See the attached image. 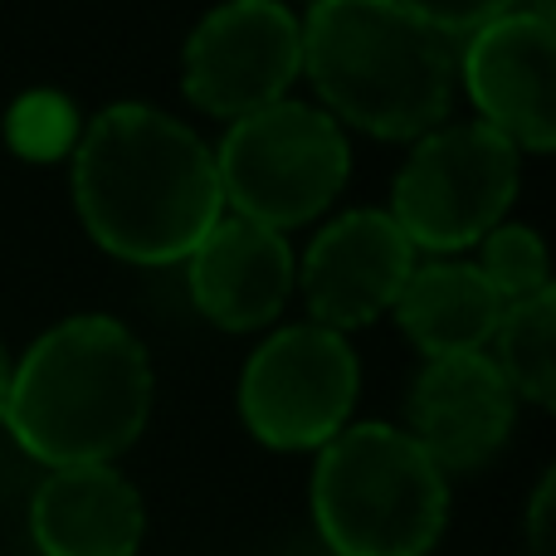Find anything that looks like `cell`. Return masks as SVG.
Instances as JSON below:
<instances>
[{
	"mask_svg": "<svg viewBox=\"0 0 556 556\" xmlns=\"http://www.w3.org/2000/svg\"><path fill=\"white\" fill-rule=\"evenodd\" d=\"M74 205L108 254L181 264L220 225L215 156L191 127L147 103H113L78 132Z\"/></svg>",
	"mask_w": 556,
	"mask_h": 556,
	"instance_id": "cell-1",
	"label": "cell"
},
{
	"mask_svg": "<svg viewBox=\"0 0 556 556\" xmlns=\"http://www.w3.org/2000/svg\"><path fill=\"white\" fill-rule=\"evenodd\" d=\"M152 410L147 352L113 317H68L10 371L5 420L15 444L49 469L108 464Z\"/></svg>",
	"mask_w": 556,
	"mask_h": 556,
	"instance_id": "cell-2",
	"label": "cell"
},
{
	"mask_svg": "<svg viewBox=\"0 0 556 556\" xmlns=\"http://www.w3.org/2000/svg\"><path fill=\"white\" fill-rule=\"evenodd\" d=\"M303 68L337 117L391 142L434 132L459 84L450 35L395 0H313Z\"/></svg>",
	"mask_w": 556,
	"mask_h": 556,
	"instance_id": "cell-3",
	"label": "cell"
},
{
	"mask_svg": "<svg viewBox=\"0 0 556 556\" xmlns=\"http://www.w3.org/2000/svg\"><path fill=\"white\" fill-rule=\"evenodd\" d=\"M450 518V483L395 425H352L323 444L313 522L337 556H425Z\"/></svg>",
	"mask_w": 556,
	"mask_h": 556,
	"instance_id": "cell-4",
	"label": "cell"
},
{
	"mask_svg": "<svg viewBox=\"0 0 556 556\" xmlns=\"http://www.w3.org/2000/svg\"><path fill=\"white\" fill-rule=\"evenodd\" d=\"M346 166L342 127L307 103H269L240 117L215 156L220 201L274 235L323 215L346 186Z\"/></svg>",
	"mask_w": 556,
	"mask_h": 556,
	"instance_id": "cell-5",
	"label": "cell"
},
{
	"mask_svg": "<svg viewBox=\"0 0 556 556\" xmlns=\"http://www.w3.org/2000/svg\"><path fill=\"white\" fill-rule=\"evenodd\" d=\"M518 195V147L493 127H444L425 132L395 176L391 220L410 250L454 254L498 230Z\"/></svg>",
	"mask_w": 556,
	"mask_h": 556,
	"instance_id": "cell-6",
	"label": "cell"
},
{
	"mask_svg": "<svg viewBox=\"0 0 556 556\" xmlns=\"http://www.w3.org/2000/svg\"><path fill=\"white\" fill-rule=\"evenodd\" d=\"M362 366L342 332L283 327L244 362L240 415L269 450H323L346 430Z\"/></svg>",
	"mask_w": 556,
	"mask_h": 556,
	"instance_id": "cell-7",
	"label": "cell"
},
{
	"mask_svg": "<svg viewBox=\"0 0 556 556\" xmlns=\"http://www.w3.org/2000/svg\"><path fill=\"white\" fill-rule=\"evenodd\" d=\"M303 68V25L278 0H225L186 39L181 84L211 117L260 113L283 103V88Z\"/></svg>",
	"mask_w": 556,
	"mask_h": 556,
	"instance_id": "cell-8",
	"label": "cell"
},
{
	"mask_svg": "<svg viewBox=\"0 0 556 556\" xmlns=\"http://www.w3.org/2000/svg\"><path fill=\"white\" fill-rule=\"evenodd\" d=\"M556 29L542 10H508L473 29L459 59L464 88L483 108V127L528 152L556 147Z\"/></svg>",
	"mask_w": 556,
	"mask_h": 556,
	"instance_id": "cell-9",
	"label": "cell"
},
{
	"mask_svg": "<svg viewBox=\"0 0 556 556\" xmlns=\"http://www.w3.org/2000/svg\"><path fill=\"white\" fill-rule=\"evenodd\" d=\"M415 269V250L386 211H352L332 220L303 260V293L317 327L352 332L395 307L405 278Z\"/></svg>",
	"mask_w": 556,
	"mask_h": 556,
	"instance_id": "cell-10",
	"label": "cell"
},
{
	"mask_svg": "<svg viewBox=\"0 0 556 556\" xmlns=\"http://www.w3.org/2000/svg\"><path fill=\"white\" fill-rule=\"evenodd\" d=\"M518 395L493 366V356H444L415 376L410 440L430 454L440 473L483 469L508 444Z\"/></svg>",
	"mask_w": 556,
	"mask_h": 556,
	"instance_id": "cell-11",
	"label": "cell"
},
{
	"mask_svg": "<svg viewBox=\"0 0 556 556\" xmlns=\"http://www.w3.org/2000/svg\"><path fill=\"white\" fill-rule=\"evenodd\" d=\"M191 298L225 332H254L274 323L293 288L288 240L250 220H220L191 250Z\"/></svg>",
	"mask_w": 556,
	"mask_h": 556,
	"instance_id": "cell-12",
	"label": "cell"
},
{
	"mask_svg": "<svg viewBox=\"0 0 556 556\" xmlns=\"http://www.w3.org/2000/svg\"><path fill=\"white\" fill-rule=\"evenodd\" d=\"M147 513L113 464L49 469L29 503L39 556H137Z\"/></svg>",
	"mask_w": 556,
	"mask_h": 556,
	"instance_id": "cell-13",
	"label": "cell"
},
{
	"mask_svg": "<svg viewBox=\"0 0 556 556\" xmlns=\"http://www.w3.org/2000/svg\"><path fill=\"white\" fill-rule=\"evenodd\" d=\"M395 317L430 362L479 356L498 332L503 298L473 264H420L395 298Z\"/></svg>",
	"mask_w": 556,
	"mask_h": 556,
	"instance_id": "cell-14",
	"label": "cell"
},
{
	"mask_svg": "<svg viewBox=\"0 0 556 556\" xmlns=\"http://www.w3.org/2000/svg\"><path fill=\"white\" fill-rule=\"evenodd\" d=\"M552 337H556V293L542 288V293L522 298V303H508L498 317V371L503 381L513 386V395L552 410L556 401V362H552Z\"/></svg>",
	"mask_w": 556,
	"mask_h": 556,
	"instance_id": "cell-15",
	"label": "cell"
},
{
	"mask_svg": "<svg viewBox=\"0 0 556 556\" xmlns=\"http://www.w3.org/2000/svg\"><path fill=\"white\" fill-rule=\"evenodd\" d=\"M473 269L503 298V307L552 288L547 283V250H542V240L528 225H498V230L483 235V264H473Z\"/></svg>",
	"mask_w": 556,
	"mask_h": 556,
	"instance_id": "cell-16",
	"label": "cell"
},
{
	"mask_svg": "<svg viewBox=\"0 0 556 556\" xmlns=\"http://www.w3.org/2000/svg\"><path fill=\"white\" fill-rule=\"evenodd\" d=\"M5 137L25 162H54L78 147V113L64 93L35 88V93L15 98L5 117Z\"/></svg>",
	"mask_w": 556,
	"mask_h": 556,
	"instance_id": "cell-17",
	"label": "cell"
},
{
	"mask_svg": "<svg viewBox=\"0 0 556 556\" xmlns=\"http://www.w3.org/2000/svg\"><path fill=\"white\" fill-rule=\"evenodd\" d=\"M401 10H410L415 20H425L430 29H440V35H473V29H483L489 20L508 15L513 0H395Z\"/></svg>",
	"mask_w": 556,
	"mask_h": 556,
	"instance_id": "cell-18",
	"label": "cell"
},
{
	"mask_svg": "<svg viewBox=\"0 0 556 556\" xmlns=\"http://www.w3.org/2000/svg\"><path fill=\"white\" fill-rule=\"evenodd\" d=\"M552 508H556V479L538 483V493H532V513H528V547L532 556H556L552 547Z\"/></svg>",
	"mask_w": 556,
	"mask_h": 556,
	"instance_id": "cell-19",
	"label": "cell"
},
{
	"mask_svg": "<svg viewBox=\"0 0 556 556\" xmlns=\"http://www.w3.org/2000/svg\"><path fill=\"white\" fill-rule=\"evenodd\" d=\"M5 401H10V356L0 346V420H5Z\"/></svg>",
	"mask_w": 556,
	"mask_h": 556,
	"instance_id": "cell-20",
	"label": "cell"
}]
</instances>
